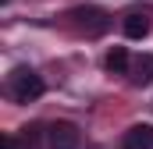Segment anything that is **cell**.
Here are the masks:
<instances>
[{"mask_svg":"<svg viewBox=\"0 0 153 149\" xmlns=\"http://www.w3.org/2000/svg\"><path fill=\"white\" fill-rule=\"evenodd\" d=\"M43 78H39L32 68H18V71L11 74V96L18 100V103H32V100H39L43 96Z\"/></svg>","mask_w":153,"mask_h":149,"instance_id":"1","label":"cell"},{"mask_svg":"<svg viewBox=\"0 0 153 149\" xmlns=\"http://www.w3.org/2000/svg\"><path fill=\"white\" fill-rule=\"evenodd\" d=\"M71 18H75L82 29H89L93 36H100V32H107V25H111V18L100 11V7H75L71 11Z\"/></svg>","mask_w":153,"mask_h":149,"instance_id":"2","label":"cell"},{"mask_svg":"<svg viewBox=\"0 0 153 149\" xmlns=\"http://www.w3.org/2000/svg\"><path fill=\"white\" fill-rule=\"evenodd\" d=\"M50 146L53 149H75L78 146V128L68 124V121H57L50 128Z\"/></svg>","mask_w":153,"mask_h":149,"instance_id":"3","label":"cell"},{"mask_svg":"<svg viewBox=\"0 0 153 149\" xmlns=\"http://www.w3.org/2000/svg\"><path fill=\"white\" fill-rule=\"evenodd\" d=\"M121 146L125 149H153V128L150 124H135L121 135Z\"/></svg>","mask_w":153,"mask_h":149,"instance_id":"4","label":"cell"},{"mask_svg":"<svg viewBox=\"0 0 153 149\" xmlns=\"http://www.w3.org/2000/svg\"><path fill=\"white\" fill-rule=\"evenodd\" d=\"M125 36L128 39H146L150 36V18L146 14H125Z\"/></svg>","mask_w":153,"mask_h":149,"instance_id":"5","label":"cell"},{"mask_svg":"<svg viewBox=\"0 0 153 149\" xmlns=\"http://www.w3.org/2000/svg\"><path fill=\"white\" fill-rule=\"evenodd\" d=\"M103 64H107V71H111V74H125V71H128V50H125V46H114V50L107 53Z\"/></svg>","mask_w":153,"mask_h":149,"instance_id":"6","label":"cell"},{"mask_svg":"<svg viewBox=\"0 0 153 149\" xmlns=\"http://www.w3.org/2000/svg\"><path fill=\"white\" fill-rule=\"evenodd\" d=\"M135 82H139V85H146V82H153V57H143V60H139V64H135Z\"/></svg>","mask_w":153,"mask_h":149,"instance_id":"7","label":"cell"},{"mask_svg":"<svg viewBox=\"0 0 153 149\" xmlns=\"http://www.w3.org/2000/svg\"><path fill=\"white\" fill-rule=\"evenodd\" d=\"M4 149H18V146H14V139H11V135L4 139Z\"/></svg>","mask_w":153,"mask_h":149,"instance_id":"8","label":"cell"}]
</instances>
